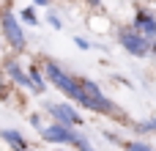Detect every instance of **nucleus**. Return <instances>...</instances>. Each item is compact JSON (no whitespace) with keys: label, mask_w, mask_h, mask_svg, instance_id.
I'll list each match as a JSON object with an SVG mask.
<instances>
[{"label":"nucleus","mask_w":156,"mask_h":151,"mask_svg":"<svg viewBox=\"0 0 156 151\" xmlns=\"http://www.w3.org/2000/svg\"><path fill=\"white\" fill-rule=\"evenodd\" d=\"M27 77H30V88H33V94H44V91H47V80H44L41 69L30 66V69H27Z\"/></svg>","instance_id":"obj_10"},{"label":"nucleus","mask_w":156,"mask_h":151,"mask_svg":"<svg viewBox=\"0 0 156 151\" xmlns=\"http://www.w3.org/2000/svg\"><path fill=\"white\" fill-rule=\"evenodd\" d=\"M30 124H33V127H36L38 132L44 129V127H41V118H38V113H30Z\"/></svg>","instance_id":"obj_16"},{"label":"nucleus","mask_w":156,"mask_h":151,"mask_svg":"<svg viewBox=\"0 0 156 151\" xmlns=\"http://www.w3.org/2000/svg\"><path fill=\"white\" fill-rule=\"evenodd\" d=\"M80 85H82V91H85L88 110H93V113H99V116H115V113H118V110H115V105H112V99H107V96L101 94V88H99L93 80L80 77Z\"/></svg>","instance_id":"obj_4"},{"label":"nucleus","mask_w":156,"mask_h":151,"mask_svg":"<svg viewBox=\"0 0 156 151\" xmlns=\"http://www.w3.org/2000/svg\"><path fill=\"white\" fill-rule=\"evenodd\" d=\"M134 132H137V135L156 132V118H148V121H140V124H134Z\"/></svg>","instance_id":"obj_12"},{"label":"nucleus","mask_w":156,"mask_h":151,"mask_svg":"<svg viewBox=\"0 0 156 151\" xmlns=\"http://www.w3.org/2000/svg\"><path fill=\"white\" fill-rule=\"evenodd\" d=\"M16 19H22V22H25V25H30V28H33V25H38V17H36V8H33V3H30L27 8H22Z\"/></svg>","instance_id":"obj_11"},{"label":"nucleus","mask_w":156,"mask_h":151,"mask_svg":"<svg viewBox=\"0 0 156 151\" xmlns=\"http://www.w3.org/2000/svg\"><path fill=\"white\" fill-rule=\"evenodd\" d=\"M126 151H154L148 143H143V140H132V143H123Z\"/></svg>","instance_id":"obj_13"},{"label":"nucleus","mask_w":156,"mask_h":151,"mask_svg":"<svg viewBox=\"0 0 156 151\" xmlns=\"http://www.w3.org/2000/svg\"><path fill=\"white\" fill-rule=\"evenodd\" d=\"M41 138L47 143H71L77 151H96L88 143V138H82L80 132H74V127H63V124H52V127L41 129Z\"/></svg>","instance_id":"obj_2"},{"label":"nucleus","mask_w":156,"mask_h":151,"mask_svg":"<svg viewBox=\"0 0 156 151\" xmlns=\"http://www.w3.org/2000/svg\"><path fill=\"white\" fill-rule=\"evenodd\" d=\"M118 44L129 52V55H134V58H148L151 55V39H145L140 30H134L132 25H126V28H118Z\"/></svg>","instance_id":"obj_3"},{"label":"nucleus","mask_w":156,"mask_h":151,"mask_svg":"<svg viewBox=\"0 0 156 151\" xmlns=\"http://www.w3.org/2000/svg\"><path fill=\"white\" fill-rule=\"evenodd\" d=\"M0 135H3V140L11 146L14 151H30V146H27V140L16 132V129H0Z\"/></svg>","instance_id":"obj_9"},{"label":"nucleus","mask_w":156,"mask_h":151,"mask_svg":"<svg viewBox=\"0 0 156 151\" xmlns=\"http://www.w3.org/2000/svg\"><path fill=\"white\" fill-rule=\"evenodd\" d=\"M47 22H49L55 30H60V28H63V22L58 19V14H55V11H49V14H47Z\"/></svg>","instance_id":"obj_14"},{"label":"nucleus","mask_w":156,"mask_h":151,"mask_svg":"<svg viewBox=\"0 0 156 151\" xmlns=\"http://www.w3.org/2000/svg\"><path fill=\"white\" fill-rule=\"evenodd\" d=\"M8 96V91H5V77H3V72H0V99H5Z\"/></svg>","instance_id":"obj_17"},{"label":"nucleus","mask_w":156,"mask_h":151,"mask_svg":"<svg viewBox=\"0 0 156 151\" xmlns=\"http://www.w3.org/2000/svg\"><path fill=\"white\" fill-rule=\"evenodd\" d=\"M0 28H3V36H5V41H8V47L14 50V52H22L25 50V33H22V25H19V19H16V14L14 11H0Z\"/></svg>","instance_id":"obj_5"},{"label":"nucleus","mask_w":156,"mask_h":151,"mask_svg":"<svg viewBox=\"0 0 156 151\" xmlns=\"http://www.w3.org/2000/svg\"><path fill=\"white\" fill-rule=\"evenodd\" d=\"M33 6H49V0H30Z\"/></svg>","instance_id":"obj_18"},{"label":"nucleus","mask_w":156,"mask_h":151,"mask_svg":"<svg viewBox=\"0 0 156 151\" xmlns=\"http://www.w3.org/2000/svg\"><path fill=\"white\" fill-rule=\"evenodd\" d=\"M74 44H77L80 50H90V41H85V39H80V36H74Z\"/></svg>","instance_id":"obj_15"},{"label":"nucleus","mask_w":156,"mask_h":151,"mask_svg":"<svg viewBox=\"0 0 156 151\" xmlns=\"http://www.w3.org/2000/svg\"><path fill=\"white\" fill-rule=\"evenodd\" d=\"M44 110L55 118V124H63V127H82L85 118L74 110V105H66V102H44Z\"/></svg>","instance_id":"obj_6"},{"label":"nucleus","mask_w":156,"mask_h":151,"mask_svg":"<svg viewBox=\"0 0 156 151\" xmlns=\"http://www.w3.org/2000/svg\"><path fill=\"white\" fill-rule=\"evenodd\" d=\"M88 3H90V6H96V3H99V0H88Z\"/></svg>","instance_id":"obj_20"},{"label":"nucleus","mask_w":156,"mask_h":151,"mask_svg":"<svg viewBox=\"0 0 156 151\" xmlns=\"http://www.w3.org/2000/svg\"><path fill=\"white\" fill-rule=\"evenodd\" d=\"M41 74H44V80L47 83H52L55 88H60L69 99H74L80 107H88V99H85V91H82V85H80V77H74V74H69L60 63H55V61H44L41 63Z\"/></svg>","instance_id":"obj_1"},{"label":"nucleus","mask_w":156,"mask_h":151,"mask_svg":"<svg viewBox=\"0 0 156 151\" xmlns=\"http://www.w3.org/2000/svg\"><path fill=\"white\" fill-rule=\"evenodd\" d=\"M132 28H134V30H140V33H143L145 39H151V41L156 39V17L151 14V11H143V8H140V11L134 14Z\"/></svg>","instance_id":"obj_7"},{"label":"nucleus","mask_w":156,"mask_h":151,"mask_svg":"<svg viewBox=\"0 0 156 151\" xmlns=\"http://www.w3.org/2000/svg\"><path fill=\"white\" fill-rule=\"evenodd\" d=\"M3 69H5V74H8V80H11V83H16V85H22V88L33 91V88H30V77H27V72H25V69H22L14 58H5Z\"/></svg>","instance_id":"obj_8"},{"label":"nucleus","mask_w":156,"mask_h":151,"mask_svg":"<svg viewBox=\"0 0 156 151\" xmlns=\"http://www.w3.org/2000/svg\"><path fill=\"white\" fill-rule=\"evenodd\" d=\"M151 52H154V55H156V39H154V41H151Z\"/></svg>","instance_id":"obj_19"}]
</instances>
